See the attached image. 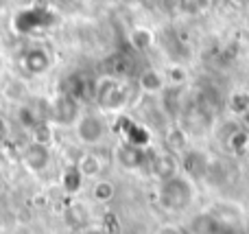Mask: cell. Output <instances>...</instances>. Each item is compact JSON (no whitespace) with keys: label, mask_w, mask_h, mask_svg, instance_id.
I'll list each match as a JSON object with an SVG mask.
<instances>
[{"label":"cell","mask_w":249,"mask_h":234,"mask_svg":"<svg viewBox=\"0 0 249 234\" xmlns=\"http://www.w3.org/2000/svg\"><path fill=\"white\" fill-rule=\"evenodd\" d=\"M90 197L94 204L99 206H107L114 201L116 197V184L112 182L109 178H99V180H92V186H90Z\"/></svg>","instance_id":"obj_14"},{"label":"cell","mask_w":249,"mask_h":234,"mask_svg":"<svg viewBox=\"0 0 249 234\" xmlns=\"http://www.w3.org/2000/svg\"><path fill=\"white\" fill-rule=\"evenodd\" d=\"M164 77H166V90H179L188 83V70L184 66H171L164 70Z\"/></svg>","instance_id":"obj_17"},{"label":"cell","mask_w":249,"mask_h":234,"mask_svg":"<svg viewBox=\"0 0 249 234\" xmlns=\"http://www.w3.org/2000/svg\"><path fill=\"white\" fill-rule=\"evenodd\" d=\"M74 138L83 144V147H99L105 143L109 134V125L105 114L101 112H81L77 121L72 123Z\"/></svg>","instance_id":"obj_3"},{"label":"cell","mask_w":249,"mask_h":234,"mask_svg":"<svg viewBox=\"0 0 249 234\" xmlns=\"http://www.w3.org/2000/svg\"><path fill=\"white\" fill-rule=\"evenodd\" d=\"M2 94H4V99L11 101V103H20L22 105L26 99H29V86H26L22 79L13 77V79H9V81L4 83Z\"/></svg>","instance_id":"obj_16"},{"label":"cell","mask_w":249,"mask_h":234,"mask_svg":"<svg viewBox=\"0 0 249 234\" xmlns=\"http://www.w3.org/2000/svg\"><path fill=\"white\" fill-rule=\"evenodd\" d=\"M190 147H193V138H190L188 129H184L177 123L166 127V131H164V149H168L175 156H184Z\"/></svg>","instance_id":"obj_9"},{"label":"cell","mask_w":249,"mask_h":234,"mask_svg":"<svg viewBox=\"0 0 249 234\" xmlns=\"http://www.w3.org/2000/svg\"><path fill=\"white\" fill-rule=\"evenodd\" d=\"M51 68V55H48L44 48H31L22 55V70L26 74H33V77H39V74L48 72Z\"/></svg>","instance_id":"obj_10"},{"label":"cell","mask_w":249,"mask_h":234,"mask_svg":"<svg viewBox=\"0 0 249 234\" xmlns=\"http://www.w3.org/2000/svg\"><path fill=\"white\" fill-rule=\"evenodd\" d=\"M129 44L140 53L149 51V48L153 46V33H151L149 29H144V26H138V29H133L131 33H129Z\"/></svg>","instance_id":"obj_18"},{"label":"cell","mask_w":249,"mask_h":234,"mask_svg":"<svg viewBox=\"0 0 249 234\" xmlns=\"http://www.w3.org/2000/svg\"><path fill=\"white\" fill-rule=\"evenodd\" d=\"M228 112L236 118H243L249 112V90L238 88L228 94Z\"/></svg>","instance_id":"obj_15"},{"label":"cell","mask_w":249,"mask_h":234,"mask_svg":"<svg viewBox=\"0 0 249 234\" xmlns=\"http://www.w3.org/2000/svg\"><path fill=\"white\" fill-rule=\"evenodd\" d=\"M212 158L208 156L201 149L190 147L184 156H179V164H181V173L186 178H190L193 182H203L208 173V166H210Z\"/></svg>","instance_id":"obj_6"},{"label":"cell","mask_w":249,"mask_h":234,"mask_svg":"<svg viewBox=\"0 0 249 234\" xmlns=\"http://www.w3.org/2000/svg\"><path fill=\"white\" fill-rule=\"evenodd\" d=\"M79 234H105L101 228H94V226H90V228H86V230H81Z\"/></svg>","instance_id":"obj_20"},{"label":"cell","mask_w":249,"mask_h":234,"mask_svg":"<svg viewBox=\"0 0 249 234\" xmlns=\"http://www.w3.org/2000/svg\"><path fill=\"white\" fill-rule=\"evenodd\" d=\"M146 164H149L151 175L158 180V184L166 182V180H171V178H175V175L181 173L179 156L171 153L168 149H164V147L158 149V151L149 158V162H146Z\"/></svg>","instance_id":"obj_4"},{"label":"cell","mask_w":249,"mask_h":234,"mask_svg":"<svg viewBox=\"0 0 249 234\" xmlns=\"http://www.w3.org/2000/svg\"><path fill=\"white\" fill-rule=\"evenodd\" d=\"M64 221L66 226L70 228V230L74 232H81L86 230V228H90V213H88V208L83 204H79V201H72V204L66 208L64 213Z\"/></svg>","instance_id":"obj_13"},{"label":"cell","mask_w":249,"mask_h":234,"mask_svg":"<svg viewBox=\"0 0 249 234\" xmlns=\"http://www.w3.org/2000/svg\"><path fill=\"white\" fill-rule=\"evenodd\" d=\"M112 156H114V162L118 164V169L127 171V173H136V171H140L146 164L144 151L133 143H121L114 149Z\"/></svg>","instance_id":"obj_7"},{"label":"cell","mask_w":249,"mask_h":234,"mask_svg":"<svg viewBox=\"0 0 249 234\" xmlns=\"http://www.w3.org/2000/svg\"><path fill=\"white\" fill-rule=\"evenodd\" d=\"M197 197V188L190 178L184 173L158 184V206L166 213H184Z\"/></svg>","instance_id":"obj_1"},{"label":"cell","mask_w":249,"mask_h":234,"mask_svg":"<svg viewBox=\"0 0 249 234\" xmlns=\"http://www.w3.org/2000/svg\"><path fill=\"white\" fill-rule=\"evenodd\" d=\"M22 164L31 173H44L53 162V149L51 144H42L31 140L24 149H22Z\"/></svg>","instance_id":"obj_5"},{"label":"cell","mask_w":249,"mask_h":234,"mask_svg":"<svg viewBox=\"0 0 249 234\" xmlns=\"http://www.w3.org/2000/svg\"><path fill=\"white\" fill-rule=\"evenodd\" d=\"M153 234H190L186 228L177 226V223H162Z\"/></svg>","instance_id":"obj_19"},{"label":"cell","mask_w":249,"mask_h":234,"mask_svg":"<svg viewBox=\"0 0 249 234\" xmlns=\"http://www.w3.org/2000/svg\"><path fill=\"white\" fill-rule=\"evenodd\" d=\"M94 101L99 105L101 114H118L127 108L129 103V90L123 77H114V74H105L96 81L94 88Z\"/></svg>","instance_id":"obj_2"},{"label":"cell","mask_w":249,"mask_h":234,"mask_svg":"<svg viewBox=\"0 0 249 234\" xmlns=\"http://www.w3.org/2000/svg\"><path fill=\"white\" fill-rule=\"evenodd\" d=\"M138 88H140L142 94L146 96H162V92L166 90V77H164V70L160 68H144L138 74Z\"/></svg>","instance_id":"obj_8"},{"label":"cell","mask_w":249,"mask_h":234,"mask_svg":"<svg viewBox=\"0 0 249 234\" xmlns=\"http://www.w3.org/2000/svg\"><path fill=\"white\" fill-rule=\"evenodd\" d=\"M74 169L81 173L83 180H90V182H92V180L103 178V173H105V160L96 151H86L77 160V166H74Z\"/></svg>","instance_id":"obj_11"},{"label":"cell","mask_w":249,"mask_h":234,"mask_svg":"<svg viewBox=\"0 0 249 234\" xmlns=\"http://www.w3.org/2000/svg\"><path fill=\"white\" fill-rule=\"evenodd\" d=\"M241 125H243V127H245V129L249 131V112H247V114H245V116H243V118H241Z\"/></svg>","instance_id":"obj_21"},{"label":"cell","mask_w":249,"mask_h":234,"mask_svg":"<svg viewBox=\"0 0 249 234\" xmlns=\"http://www.w3.org/2000/svg\"><path fill=\"white\" fill-rule=\"evenodd\" d=\"M223 143H225V147H228L230 156L243 158V156H247L249 153V131L243 125H238V127H234L228 136H225Z\"/></svg>","instance_id":"obj_12"}]
</instances>
